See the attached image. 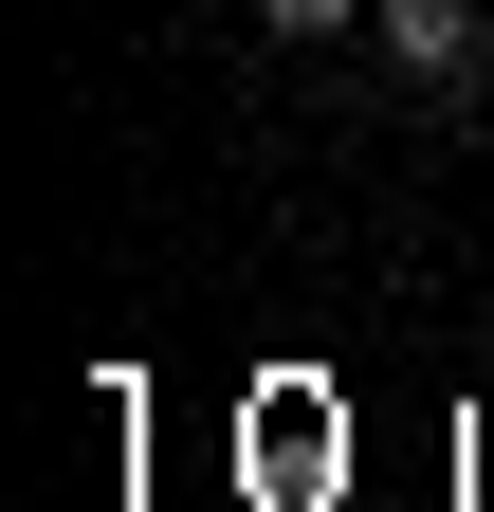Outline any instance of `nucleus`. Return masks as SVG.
Returning a JSON list of instances; mask_svg holds the SVG:
<instances>
[{"mask_svg":"<svg viewBox=\"0 0 494 512\" xmlns=\"http://www.w3.org/2000/svg\"><path fill=\"white\" fill-rule=\"evenodd\" d=\"M366 37H385V74H403V92H458L476 55H494V0H385Z\"/></svg>","mask_w":494,"mask_h":512,"instance_id":"nucleus-1","label":"nucleus"},{"mask_svg":"<svg viewBox=\"0 0 494 512\" xmlns=\"http://www.w3.org/2000/svg\"><path fill=\"white\" fill-rule=\"evenodd\" d=\"M385 0H257V37H366Z\"/></svg>","mask_w":494,"mask_h":512,"instance_id":"nucleus-2","label":"nucleus"}]
</instances>
